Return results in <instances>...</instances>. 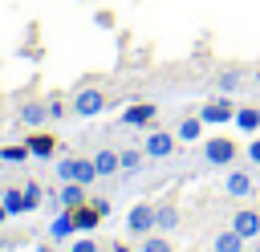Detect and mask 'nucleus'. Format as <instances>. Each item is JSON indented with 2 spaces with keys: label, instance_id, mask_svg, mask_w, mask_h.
Instances as JSON below:
<instances>
[{
  "label": "nucleus",
  "instance_id": "f257e3e1",
  "mask_svg": "<svg viewBox=\"0 0 260 252\" xmlns=\"http://www.w3.org/2000/svg\"><path fill=\"white\" fill-rule=\"evenodd\" d=\"M57 179L61 183H98V167H93V159H77V154H69V159H57Z\"/></svg>",
  "mask_w": 260,
  "mask_h": 252
},
{
  "label": "nucleus",
  "instance_id": "f03ea898",
  "mask_svg": "<svg viewBox=\"0 0 260 252\" xmlns=\"http://www.w3.org/2000/svg\"><path fill=\"white\" fill-rule=\"evenodd\" d=\"M106 110V93L98 89V85H81L77 93H73V114L77 118H98Z\"/></svg>",
  "mask_w": 260,
  "mask_h": 252
},
{
  "label": "nucleus",
  "instance_id": "7ed1b4c3",
  "mask_svg": "<svg viewBox=\"0 0 260 252\" xmlns=\"http://www.w3.org/2000/svg\"><path fill=\"white\" fill-rule=\"evenodd\" d=\"M236 142L232 138H207L203 142V159H207V167H232L236 163Z\"/></svg>",
  "mask_w": 260,
  "mask_h": 252
},
{
  "label": "nucleus",
  "instance_id": "20e7f679",
  "mask_svg": "<svg viewBox=\"0 0 260 252\" xmlns=\"http://www.w3.org/2000/svg\"><path fill=\"white\" fill-rule=\"evenodd\" d=\"M16 122L28 126V130H41V126L49 122V106H45L41 98H24V102L16 106Z\"/></svg>",
  "mask_w": 260,
  "mask_h": 252
},
{
  "label": "nucleus",
  "instance_id": "39448f33",
  "mask_svg": "<svg viewBox=\"0 0 260 252\" xmlns=\"http://www.w3.org/2000/svg\"><path fill=\"white\" fill-rule=\"evenodd\" d=\"M126 232L138 236V240L150 236V232H154V207H150V203H134L130 215H126Z\"/></svg>",
  "mask_w": 260,
  "mask_h": 252
},
{
  "label": "nucleus",
  "instance_id": "423d86ee",
  "mask_svg": "<svg viewBox=\"0 0 260 252\" xmlns=\"http://www.w3.org/2000/svg\"><path fill=\"white\" fill-rule=\"evenodd\" d=\"M154 118H158V106L154 102H134V106L122 110V126H134V130H146Z\"/></svg>",
  "mask_w": 260,
  "mask_h": 252
},
{
  "label": "nucleus",
  "instance_id": "0eeeda50",
  "mask_svg": "<svg viewBox=\"0 0 260 252\" xmlns=\"http://www.w3.org/2000/svg\"><path fill=\"white\" fill-rule=\"evenodd\" d=\"M175 134L171 130H150L146 134V142H142V150H146V159H171L175 154Z\"/></svg>",
  "mask_w": 260,
  "mask_h": 252
},
{
  "label": "nucleus",
  "instance_id": "6e6552de",
  "mask_svg": "<svg viewBox=\"0 0 260 252\" xmlns=\"http://www.w3.org/2000/svg\"><path fill=\"white\" fill-rule=\"evenodd\" d=\"M199 118H203L207 126H223V122H236V106H232V102H228V93H223V98L207 102V106L199 110Z\"/></svg>",
  "mask_w": 260,
  "mask_h": 252
},
{
  "label": "nucleus",
  "instance_id": "1a4fd4ad",
  "mask_svg": "<svg viewBox=\"0 0 260 252\" xmlns=\"http://www.w3.org/2000/svg\"><path fill=\"white\" fill-rule=\"evenodd\" d=\"M73 236H77L73 211H65V207H61V215H53V219H49V240H53V244H65V240H73Z\"/></svg>",
  "mask_w": 260,
  "mask_h": 252
},
{
  "label": "nucleus",
  "instance_id": "9d476101",
  "mask_svg": "<svg viewBox=\"0 0 260 252\" xmlns=\"http://www.w3.org/2000/svg\"><path fill=\"white\" fill-rule=\"evenodd\" d=\"M232 228H236L244 240H256V236H260V211H256V207H240V211L232 215Z\"/></svg>",
  "mask_w": 260,
  "mask_h": 252
},
{
  "label": "nucleus",
  "instance_id": "9b49d317",
  "mask_svg": "<svg viewBox=\"0 0 260 252\" xmlns=\"http://www.w3.org/2000/svg\"><path fill=\"white\" fill-rule=\"evenodd\" d=\"M252 187H256V183H252V175H248V171H228V179H223V191H228L232 199H248V195H252Z\"/></svg>",
  "mask_w": 260,
  "mask_h": 252
},
{
  "label": "nucleus",
  "instance_id": "f8f14e48",
  "mask_svg": "<svg viewBox=\"0 0 260 252\" xmlns=\"http://www.w3.org/2000/svg\"><path fill=\"white\" fill-rule=\"evenodd\" d=\"M24 146H28V154H32V159H53V150H57V138H53V134H45V130H32Z\"/></svg>",
  "mask_w": 260,
  "mask_h": 252
},
{
  "label": "nucleus",
  "instance_id": "ddd939ff",
  "mask_svg": "<svg viewBox=\"0 0 260 252\" xmlns=\"http://www.w3.org/2000/svg\"><path fill=\"white\" fill-rule=\"evenodd\" d=\"M93 167H98V179H110V175H118V171H122V159H118V150H114V146H106V150H98V154H93Z\"/></svg>",
  "mask_w": 260,
  "mask_h": 252
},
{
  "label": "nucleus",
  "instance_id": "4468645a",
  "mask_svg": "<svg viewBox=\"0 0 260 252\" xmlns=\"http://www.w3.org/2000/svg\"><path fill=\"white\" fill-rule=\"evenodd\" d=\"M57 203H61L65 211H73V207L89 203V199H85V183H61V191H57Z\"/></svg>",
  "mask_w": 260,
  "mask_h": 252
},
{
  "label": "nucleus",
  "instance_id": "2eb2a0df",
  "mask_svg": "<svg viewBox=\"0 0 260 252\" xmlns=\"http://www.w3.org/2000/svg\"><path fill=\"white\" fill-rule=\"evenodd\" d=\"M102 219H106V215H102L93 203H81V207H73V224H77V232H93Z\"/></svg>",
  "mask_w": 260,
  "mask_h": 252
},
{
  "label": "nucleus",
  "instance_id": "dca6fc26",
  "mask_svg": "<svg viewBox=\"0 0 260 252\" xmlns=\"http://www.w3.org/2000/svg\"><path fill=\"white\" fill-rule=\"evenodd\" d=\"M179 228V207L175 203H162V207H154V232H175Z\"/></svg>",
  "mask_w": 260,
  "mask_h": 252
},
{
  "label": "nucleus",
  "instance_id": "f3484780",
  "mask_svg": "<svg viewBox=\"0 0 260 252\" xmlns=\"http://www.w3.org/2000/svg\"><path fill=\"white\" fill-rule=\"evenodd\" d=\"M244 244H248V240H244L236 228H228V232H219V236L211 240V252H244Z\"/></svg>",
  "mask_w": 260,
  "mask_h": 252
},
{
  "label": "nucleus",
  "instance_id": "a211bd4d",
  "mask_svg": "<svg viewBox=\"0 0 260 252\" xmlns=\"http://www.w3.org/2000/svg\"><path fill=\"white\" fill-rule=\"evenodd\" d=\"M215 85H219V93H236V89L244 85V69H240V65H228V69H219Z\"/></svg>",
  "mask_w": 260,
  "mask_h": 252
},
{
  "label": "nucleus",
  "instance_id": "6ab92c4d",
  "mask_svg": "<svg viewBox=\"0 0 260 252\" xmlns=\"http://www.w3.org/2000/svg\"><path fill=\"white\" fill-rule=\"evenodd\" d=\"M236 126H240L244 134H256V130H260V106H240V110H236Z\"/></svg>",
  "mask_w": 260,
  "mask_h": 252
},
{
  "label": "nucleus",
  "instance_id": "aec40b11",
  "mask_svg": "<svg viewBox=\"0 0 260 252\" xmlns=\"http://www.w3.org/2000/svg\"><path fill=\"white\" fill-rule=\"evenodd\" d=\"M203 126H207V122H203L199 114H195V118H183L179 130H175V138H179V142H195V138L203 134Z\"/></svg>",
  "mask_w": 260,
  "mask_h": 252
},
{
  "label": "nucleus",
  "instance_id": "412c9836",
  "mask_svg": "<svg viewBox=\"0 0 260 252\" xmlns=\"http://www.w3.org/2000/svg\"><path fill=\"white\" fill-rule=\"evenodd\" d=\"M0 203L8 207V215H24V187H4Z\"/></svg>",
  "mask_w": 260,
  "mask_h": 252
},
{
  "label": "nucleus",
  "instance_id": "4be33fe9",
  "mask_svg": "<svg viewBox=\"0 0 260 252\" xmlns=\"http://www.w3.org/2000/svg\"><path fill=\"white\" fill-rule=\"evenodd\" d=\"M32 154H28V146L24 142H12V146H0V163H8V167H20V163H28Z\"/></svg>",
  "mask_w": 260,
  "mask_h": 252
},
{
  "label": "nucleus",
  "instance_id": "5701e85b",
  "mask_svg": "<svg viewBox=\"0 0 260 252\" xmlns=\"http://www.w3.org/2000/svg\"><path fill=\"white\" fill-rule=\"evenodd\" d=\"M138 252H175V248H171V240H167L162 232H150V236H142Z\"/></svg>",
  "mask_w": 260,
  "mask_h": 252
},
{
  "label": "nucleus",
  "instance_id": "b1692460",
  "mask_svg": "<svg viewBox=\"0 0 260 252\" xmlns=\"http://www.w3.org/2000/svg\"><path fill=\"white\" fill-rule=\"evenodd\" d=\"M118 159H122V171H138L142 159H146V150L142 146H126V150H118Z\"/></svg>",
  "mask_w": 260,
  "mask_h": 252
},
{
  "label": "nucleus",
  "instance_id": "393cba45",
  "mask_svg": "<svg viewBox=\"0 0 260 252\" xmlns=\"http://www.w3.org/2000/svg\"><path fill=\"white\" fill-rule=\"evenodd\" d=\"M65 252H98V240L89 236V232H77L73 240H69V248Z\"/></svg>",
  "mask_w": 260,
  "mask_h": 252
},
{
  "label": "nucleus",
  "instance_id": "a878e982",
  "mask_svg": "<svg viewBox=\"0 0 260 252\" xmlns=\"http://www.w3.org/2000/svg\"><path fill=\"white\" fill-rule=\"evenodd\" d=\"M41 199H45L41 183H24V211H37V207H41Z\"/></svg>",
  "mask_w": 260,
  "mask_h": 252
},
{
  "label": "nucleus",
  "instance_id": "bb28decb",
  "mask_svg": "<svg viewBox=\"0 0 260 252\" xmlns=\"http://www.w3.org/2000/svg\"><path fill=\"white\" fill-rule=\"evenodd\" d=\"M45 106H49V122H57V118H65V98H45Z\"/></svg>",
  "mask_w": 260,
  "mask_h": 252
},
{
  "label": "nucleus",
  "instance_id": "cd10ccee",
  "mask_svg": "<svg viewBox=\"0 0 260 252\" xmlns=\"http://www.w3.org/2000/svg\"><path fill=\"white\" fill-rule=\"evenodd\" d=\"M244 154H248V163H256V167H260V138H252V142L244 146Z\"/></svg>",
  "mask_w": 260,
  "mask_h": 252
},
{
  "label": "nucleus",
  "instance_id": "c85d7f7f",
  "mask_svg": "<svg viewBox=\"0 0 260 252\" xmlns=\"http://www.w3.org/2000/svg\"><path fill=\"white\" fill-rule=\"evenodd\" d=\"M110 252H134L130 244H110Z\"/></svg>",
  "mask_w": 260,
  "mask_h": 252
},
{
  "label": "nucleus",
  "instance_id": "c756f323",
  "mask_svg": "<svg viewBox=\"0 0 260 252\" xmlns=\"http://www.w3.org/2000/svg\"><path fill=\"white\" fill-rule=\"evenodd\" d=\"M32 252H57V248H53V244H41V248H32Z\"/></svg>",
  "mask_w": 260,
  "mask_h": 252
},
{
  "label": "nucleus",
  "instance_id": "7c9ffc66",
  "mask_svg": "<svg viewBox=\"0 0 260 252\" xmlns=\"http://www.w3.org/2000/svg\"><path fill=\"white\" fill-rule=\"evenodd\" d=\"M4 219H8V207H4V203H0V224H4Z\"/></svg>",
  "mask_w": 260,
  "mask_h": 252
},
{
  "label": "nucleus",
  "instance_id": "2f4dec72",
  "mask_svg": "<svg viewBox=\"0 0 260 252\" xmlns=\"http://www.w3.org/2000/svg\"><path fill=\"white\" fill-rule=\"evenodd\" d=\"M252 252H260V244H256V248H252Z\"/></svg>",
  "mask_w": 260,
  "mask_h": 252
},
{
  "label": "nucleus",
  "instance_id": "473e14b6",
  "mask_svg": "<svg viewBox=\"0 0 260 252\" xmlns=\"http://www.w3.org/2000/svg\"><path fill=\"white\" fill-rule=\"evenodd\" d=\"M0 126H4V114H0Z\"/></svg>",
  "mask_w": 260,
  "mask_h": 252
}]
</instances>
